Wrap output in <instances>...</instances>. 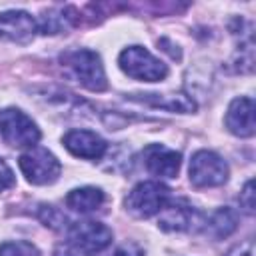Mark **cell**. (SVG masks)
Segmentation results:
<instances>
[{
    "mask_svg": "<svg viewBox=\"0 0 256 256\" xmlns=\"http://www.w3.org/2000/svg\"><path fill=\"white\" fill-rule=\"evenodd\" d=\"M60 62L68 70V74L90 92H104L108 88L102 60L94 50L80 48V50L64 52L60 56Z\"/></svg>",
    "mask_w": 256,
    "mask_h": 256,
    "instance_id": "6da1fadb",
    "label": "cell"
},
{
    "mask_svg": "<svg viewBox=\"0 0 256 256\" xmlns=\"http://www.w3.org/2000/svg\"><path fill=\"white\" fill-rule=\"evenodd\" d=\"M112 230L102 222L84 220L68 226V246L76 254L96 256L112 244Z\"/></svg>",
    "mask_w": 256,
    "mask_h": 256,
    "instance_id": "7a4b0ae2",
    "label": "cell"
},
{
    "mask_svg": "<svg viewBox=\"0 0 256 256\" xmlns=\"http://www.w3.org/2000/svg\"><path fill=\"white\" fill-rule=\"evenodd\" d=\"M118 64L124 74H128L134 80H144V82H162L168 76V66L152 56L146 48L142 46H130L122 50Z\"/></svg>",
    "mask_w": 256,
    "mask_h": 256,
    "instance_id": "3957f363",
    "label": "cell"
},
{
    "mask_svg": "<svg viewBox=\"0 0 256 256\" xmlns=\"http://www.w3.org/2000/svg\"><path fill=\"white\" fill-rule=\"evenodd\" d=\"M0 136L14 148H34L40 142L38 126L18 108H6L0 112Z\"/></svg>",
    "mask_w": 256,
    "mask_h": 256,
    "instance_id": "277c9868",
    "label": "cell"
},
{
    "mask_svg": "<svg viewBox=\"0 0 256 256\" xmlns=\"http://www.w3.org/2000/svg\"><path fill=\"white\" fill-rule=\"evenodd\" d=\"M168 200H170V188L164 186L162 182L150 180V182H140L138 186H134L124 206L136 218H150L158 214L166 206Z\"/></svg>",
    "mask_w": 256,
    "mask_h": 256,
    "instance_id": "5b68a950",
    "label": "cell"
},
{
    "mask_svg": "<svg viewBox=\"0 0 256 256\" xmlns=\"http://www.w3.org/2000/svg\"><path fill=\"white\" fill-rule=\"evenodd\" d=\"M20 170L24 172L26 180L30 184L36 186H46V184H54L60 178L62 166L58 162V158L46 150V148H30L28 152H24L20 156Z\"/></svg>",
    "mask_w": 256,
    "mask_h": 256,
    "instance_id": "8992f818",
    "label": "cell"
},
{
    "mask_svg": "<svg viewBox=\"0 0 256 256\" xmlns=\"http://www.w3.org/2000/svg\"><path fill=\"white\" fill-rule=\"evenodd\" d=\"M228 164L210 150H198L190 160V182L196 188H216L228 180Z\"/></svg>",
    "mask_w": 256,
    "mask_h": 256,
    "instance_id": "52a82bcc",
    "label": "cell"
},
{
    "mask_svg": "<svg viewBox=\"0 0 256 256\" xmlns=\"http://www.w3.org/2000/svg\"><path fill=\"white\" fill-rule=\"evenodd\" d=\"M158 214V228L164 232H188L204 226L202 214L186 200H168Z\"/></svg>",
    "mask_w": 256,
    "mask_h": 256,
    "instance_id": "ba28073f",
    "label": "cell"
},
{
    "mask_svg": "<svg viewBox=\"0 0 256 256\" xmlns=\"http://www.w3.org/2000/svg\"><path fill=\"white\" fill-rule=\"evenodd\" d=\"M38 32V22L24 10L0 12V38L16 44H28Z\"/></svg>",
    "mask_w": 256,
    "mask_h": 256,
    "instance_id": "9c48e42d",
    "label": "cell"
},
{
    "mask_svg": "<svg viewBox=\"0 0 256 256\" xmlns=\"http://www.w3.org/2000/svg\"><path fill=\"white\" fill-rule=\"evenodd\" d=\"M144 166L152 176L158 178H176L180 170L182 156L176 150H170L162 144H150L142 152Z\"/></svg>",
    "mask_w": 256,
    "mask_h": 256,
    "instance_id": "30bf717a",
    "label": "cell"
},
{
    "mask_svg": "<svg viewBox=\"0 0 256 256\" xmlns=\"http://www.w3.org/2000/svg\"><path fill=\"white\" fill-rule=\"evenodd\" d=\"M62 142L70 154L84 160H100L108 150V144L90 130H70Z\"/></svg>",
    "mask_w": 256,
    "mask_h": 256,
    "instance_id": "8fae6325",
    "label": "cell"
},
{
    "mask_svg": "<svg viewBox=\"0 0 256 256\" xmlns=\"http://www.w3.org/2000/svg\"><path fill=\"white\" fill-rule=\"evenodd\" d=\"M226 128L238 138H250L256 132L254 122V100L252 98H234L226 112Z\"/></svg>",
    "mask_w": 256,
    "mask_h": 256,
    "instance_id": "7c38bea8",
    "label": "cell"
},
{
    "mask_svg": "<svg viewBox=\"0 0 256 256\" xmlns=\"http://www.w3.org/2000/svg\"><path fill=\"white\" fill-rule=\"evenodd\" d=\"M78 22V10L72 6L64 8H50L38 20V32L42 34H62L68 32Z\"/></svg>",
    "mask_w": 256,
    "mask_h": 256,
    "instance_id": "4fadbf2b",
    "label": "cell"
},
{
    "mask_svg": "<svg viewBox=\"0 0 256 256\" xmlns=\"http://www.w3.org/2000/svg\"><path fill=\"white\" fill-rule=\"evenodd\" d=\"M134 102L148 104L152 108H162L168 112H180V114H192L196 110V102L188 98L186 94H174V96H160V94H134L128 96Z\"/></svg>",
    "mask_w": 256,
    "mask_h": 256,
    "instance_id": "5bb4252c",
    "label": "cell"
},
{
    "mask_svg": "<svg viewBox=\"0 0 256 256\" xmlns=\"http://www.w3.org/2000/svg\"><path fill=\"white\" fill-rule=\"evenodd\" d=\"M106 196L100 188L94 186H84V188H76L66 196V206L74 212L80 214H90L94 210H98L104 204Z\"/></svg>",
    "mask_w": 256,
    "mask_h": 256,
    "instance_id": "9a60e30c",
    "label": "cell"
},
{
    "mask_svg": "<svg viewBox=\"0 0 256 256\" xmlns=\"http://www.w3.org/2000/svg\"><path fill=\"white\" fill-rule=\"evenodd\" d=\"M238 228V214L232 208H218L208 222H204V232L212 240H224Z\"/></svg>",
    "mask_w": 256,
    "mask_h": 256,
    "instance_id": "2e32d148",
    "label": "cell"
},
{
    "mask_svg": "<svg viewBox=\"0 0 256 256\" xmlns=\"http://www.w3.org/2000/svg\"><path fill=\"white\" fill-rule=\"evenodd\" d=\"M38 208H40V210H38V220H40L44 226L54 228V230H60V228L66 226V216H64L58 208L48 206V204H42V206H38Z\"/></svg>",
    "mask_w": 256,
    "mask_h": 256,
    "instance_id": "e0dca14e",
    "label": "cell"
},
{
    "mask_svg": "<svg viewBox=\"0 0 256 256\" xmlns=\"http://www.w3.org/2000/svg\"><path fill=\"white\" fill-rule=\"evenodd\" d=\"M0 256H40V250L30 242H4L0 244Z\"/></svg>",
    "mask_w": 256,
    "mask_h": 256,
    "instance_id": "ac0fdd59",
    "label": "cell"
},
{
    "mask_svg": "<svg viewBox=\"0 0 256 256\" xmlns=\"http://www.w3.org/2000/svg\"><path fill=\"white\" fill-rule=\"evenodd\" d=\"M240 206L246 210V214H254L256 204H254V182L252 180H248L244 190L240 192Z\"/></svg>",
    "mask_w": 256,
    "mask_h": 256,
    "instance_id": "d6986e66",
    "label": "cell"
},
{
    "mask_svg": "<svg viewBox=\"0 0 256 256\" xmlns=\"http://www.w3.org/2000/svg\"><path fill=\"white\" fill-rule=\"evenodd\" d=\"M16 184V178H14V172L10 170V166L0 158V192L12 188Z\"/></svg>",
    "mask_w": 256,
    "mask_h": 256,
    "instance_id": "ffe728a7",
    "label": "cell"
},
{
    "mask_svg": "<svg viewBox=\"0 0 256 256\" xmlns=\"http://www.w3.org/2000/svg\"><path fill=\"white\" fill-rule=\"evenodd\" d=\"M114 256H144V250L136 242H126L116 250Z\"/></svg>",
    "mask_w": 256,
    "mask_h": 256,
    "instance_id": "44dd1931",
    "label": "cell"
},
{
    "mask_svg": "<svg viewBox=\"0 0 256 256\" xmlns=\"http://www.w3.org/2000/svg\"><path fill=\"white\" fill-rule=\"evenodd\" d=\"M226 256H254V242L252 240H246L242 244H236Z\"/></svg>",
    "mask_w": 256,
    "mask_h": 256,
    "instance_id": "7402d4cb",
    "label": "cell"
},
{
    "mask_svg": "<svg viewBox=\"0 0 256 256\" xmlns=\"http://www.w3.org/2000/svg\"><path fill=\"white\" fill-rule=\"evenodd\" d=\"M54 256H76V252L70 246H58L54 250Z\"/></svg>",
    "mask_w": 256,
    "mask_h": 256,
    "instance_id": "603a6c76",
    "label": "cell"
}]
</instances>
